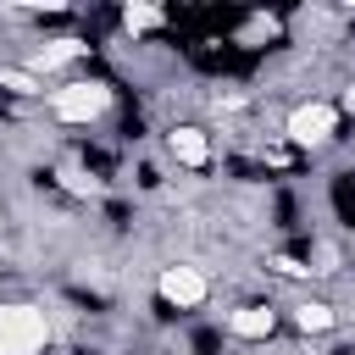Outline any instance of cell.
<instances>
[{
    "mask_svg": "<svg viewBox=\"0 0 355 355\" xmlns=\"http://www.w3.org/2000/svg\"><path fill=\"white\" fill-rule=\"evenodd\" d=\"M83 50H89L83 39H50L44 50H33V55H28V72H55V67H67V61H78Z\"/></svg>",
    "mask_w": 355,
    "mask_h": 355,
    "instance_id": "52a82bcc",
    "label": "cell"
},
{
    "mask_svg": "<svg viewBox=\"0 0 355 355\" xmlns=\"http://www.w3.org/2000/svg\"><path fill=\"white\" fill-rule=\"evenodd\" d=\"M266 39H277V17H272V11H255V17H244V28H239V44H266Z\"/></svg>",
    "mask_w": 355,
    "mask_h": 355,
    "instance_id": "8fae6325",
    "label": "cell"
},
{
    "mask_svg": "<svg viewBox=\"0 0 355 355\" xmlns=\"http://www.w3.org/2000/svg\"><path fill=\"white\" fill-rule=\"evenodd\" d=\"M227 333L233 338H272L277 333V311L272 305H239V311H227Z\"/></svg>",
    "mask_w": 355,
    "mask_h": 355,
    "instance_id": "8992f818",
    "label": "cell"
},
{
    "mask_svg": "<svg viewBox=\"0 0 355 355\" xmlns=\"http://www.w3.org/2000/svg\"><path fill=\"white\" fill-rule=\"evenodd\" d=\"M338 111H344V116H355V83L344 89V100H338Z\"/></svg>",
    "mask_w": 355,
    "mask_h": 355,
    "instance_id": "5bb4252c",
    "label": "cell"
},
{
    "mask_svg": "<svg viewBox=\"0 0 355 355\" xmlns=\"http://www.w3.org/2000/svg\"><path fill=\"white\" fill-rule=\"evenodd\" d=\"M161 22H166L161 6H122V28H128V33H150V28H161Z\"/></svg>",
    "mask_w": 355,
    "mask_h": 355,
    "instance_id": "30bf717a",
    "label": "cell"
},
{
    "mask_svg": "<svg viewBox=\"0 0 355 355\" xmlns=\"http://www.w3.org/2000/svg\"><path fill=\"white\" fill-rule=\"evenodd\" d=\"M166 150H172L178 166H205V161H211V139H205V128H194V122H178V128L166 133Z\"/></svg>",
    "mask_w": 355,
    "mask_h": 355,
    "instance_id": "5b68a950",
    "label": "cell"
},
{
    "mask_svg": "<svg viewBox=\"0 0 355 355\" xmlns=\"http://www.w3.org/2000/svg\"><path fill=\"white\" fill-rule=\"evenodd\" d=\"M155 294H161L172 311H194V305H205L211 283H205V272H200V266L178 261V266H161V277H155Z\"/></svg>",
    "mask_w": 355,
    "mask_h": 355,
    "instance_id": "277c9868",
    "label": "cell"
},
{
    "mask_svg": "<svg viewBox=\"0 0 355 355\" xmlns=\"http://www.w3.org/2000/svg\"><path fill=\"white\" fill-rule=\"evenodd\" d=\"M272 272H283V277H311L316 266H305V261H294V255H272Z\"/></svg>",
    "mask_w": 355,
    "mask_h": 355,
    "instance_id": "4fadbf2b",
    "label": "cell"
},
{
    "mask_svg": "<svg viewBox=\"0 0 355 355\" xmlns=\"http://www.w3.org/2000/svg\"><path fill=\"white\" fill-rule=\"evenodd\" d=\"M0 89H11V94H44V78L39 72H28V67H0Z\"/></svg>",
    "mask_w": 355,
    "mask_h": 355,
    "instance_id": "9c48e42d",
    "label": "cell"
},
{
    "mask_svg": "<svg viewBox=\"0 0 355 355\" xmlns=\"http://www.w3.org/2000/svg\"><path fill=\"white\" fill-rule=\"evenodd\" d=\"M50 344V316L28 300L0 305V355H39Z\"/></svg>",
    "mask_w": 355,
    "mask_h": 355,
    "instance_id": "6da1fadb",
    "label": "cell"
},
{
    "mask_svg": "<svg viewBox=\"0 0 355 355\" xmlns=\"http://www.w3.org/2000/svg\"><path fill=\"white\" fill-rule=\"evenodd\" d=\"M61 183H67L72 194H100V183H94V178H83L78 166H67V172H61Z\"/></svg>",
    "mask_w": 355,
    "mask_h": 355,
    "instance_id": "7c38bea8",
    "label": "cell"
},
{
    "mask_svg": "<svg viewBox=\"0 0 355 355\" xmlns=\"http://www.w3.org/2000/svg\"><path fill=\"white\" fill-rule=\"evenodd\" d=\"M338 105L333 100H305V105H294L288 111V122H283V139L294 144V150H316V144H327L333 133H338Z\"/></svg>",
    "mask_w": 355,
    "mask_h": 355,
    "instance_id": "3957f363",
    "label": "cell"
},
{
    "mask_svg": "<svg viewBox=\"0 0 355 355\" xmlns=\"http://www.w3.org/2000/svg\"><path fill=\"white\" fill-rule=\"evenodd\" d=\"M50 111L61 122H94L111 111V83L105 78H72V83L50 89Z\"/></svg>",
    "mask_w": 355,
    "mask_h": 355,
    "instance_id": "7a4b0ae2",
    "label": "cell"
},
{
    "mask_svg": "<svg viewBox=\"0 0 355 355\" xmlns=\"http://www.w3.org/2000/svg\"><path fill=\"white\" fill-rule=\"evenodd\" d=\"M333 322H338V311L327 300H300L294 305V327L300 333H333Z\"/></svg>",
    "mask_w": 355,
    "mask_h": 355,
    "instance_id": "ba28073f",
    "label": "cell"
}]
</instances>
